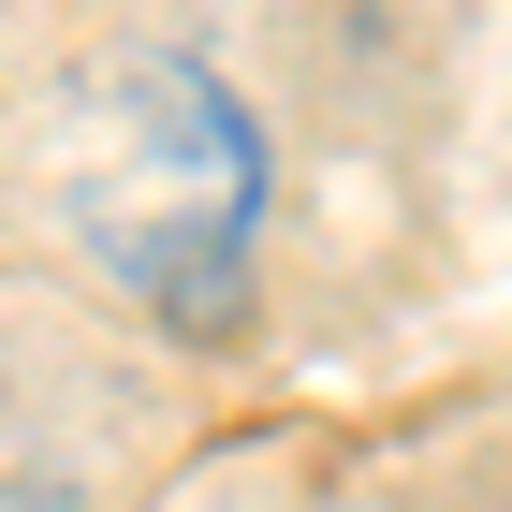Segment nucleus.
I'll return each mask as SVG.
<instances>
[{"mask_svg":"<svg viewBox=\"0 0 512 512\" xmlns=\"http://www.w3.org/2000/svg\"><path fill=\"white\" fill-rule=\"evenodd\" d=\"M74 220L161 322L249 308V220H264V132L205 59H118L74 132Z\"/></svg>","mask_w":512,"mask_h":512,"instance_id":"f257e3e1","label":"nucleus"}]
</instances>
